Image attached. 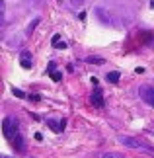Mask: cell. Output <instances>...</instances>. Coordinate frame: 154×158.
<instances>
[{
    "label": "cell",
    "instance_id": "1",
    "mask_svg": "<svg viewBox=\"0 0 154 158\" xmlns=\"http://www.w3.org/2000/svg\"><path fill=\"white\" fill-rule=\"evenodd\" d=\"M119 141L125 144V147H129V148H137V150H146V152H150V154H154V148H150L148 144H144V143H140L139 139H135V137H129V135H121L119 137Z\"/></svg>",
    "mask_w": 154,
    "mask_h": 158
},
{
    "label": "cell",
    "instance_id": "2",
    "mask_svg": "<svg viewBox=\"0 0 154 158\" xmlns=\"http://www.w3.org/2000/svg\"><path fill=\"white\" fill-rule=\"evenodd\" d=\"M2 133H4V137L14 139L18 135V121H14L12 117H6L2 121Z\"/></svg>",
    "mask_w": 154,
    "mask_h": 158
},
{
    "label": "cell",
    "instance_id": "3",
    "mask_svg": "<svg viewBox=\"0 0 154 158\" xmlns=\"http://www.w3.org/2000/svg\"><path fill=\"white\" fill-rule=\"evenodd\" d=\"M139 96H140V100H144L148 106H152L154 107V88L152 86H140L139 88Z\"/></svg>",
    "mask_w": 154,
    "mask_h": 158
},
{
    "label": "cell",
    "instance_id": "4",
    "mask_svg": "<svg viewBox=\"0 0 154 158\" xmlns=\"http://www.w3.org/2000/svg\"><path fill=\"white\" fill-rule=\"evenodd\" d=\"M20 64H22V69H31V53H29L27 49L22 51V55H20Z\"/></svg>",
    "mask_w": 154,
    "mask_h": 158
},
{
    "label": "cell",
    "instance_id": "5",
    "mask_svg": "<svg viewBox=\"0 0 154 158\" xmlns=\"http://www.w3.org/2000/svg\"><path fill=\"white\" fill-rule=\"evenodd\" d=\"M92 104H94L96 107H103V94H102V90H94L92 92Z\"/></svg>",
    "mask_w": 154,
    "mask_h": 158
},
{
    "label": "cell",
    "instance_id": "6",
    "mask_svg": "<svg viewBox=\"0 0 154 158\" xmlns=\"http://www.w3.org/2000/svg\"><path fill=\"white\" fill-rule=\"evenodd\" d=\"M96 14L100 16V20H102V23H111V16L107 14L103 8H96Z\"/></svg>",
    "mask_w": 154,
    "mask_h": 158
},
{
    "label": "cell",
    "instance_id": "7",
    "mask_svg": "<svg viewBox=\"0 0 154 158\" xmlns=\"http://www.w3.org/2000/svg\"><path fill=\"white\" fill-rule=\"evenodd\" d=\"M12 141H14V147H16L18 152H23V150H26V144H23V139L20 137V133H18V135L12 139Z\"/></svg>",
    "mask_w": 154,
    "mask_h": 158
},
{
    "label": "cell",
    "instance_id": "8",
    "mask_svg": "<svg viewBox=\"0 0 154 158\" xmlns=\"http://www.w3.org/2000/svg\"><path fill=\"white\" fill-rule=\"evenodd\" d=\"M107 82H111V84H117L119 82V78H121V72H117V70H111V72H107Z\"/></svg>",
    "mask_w": 154,
    "mask_h": 158
},
{
    "label": "cell",
    "instance_id": "9",
    "mask_svg": "<svg viewBox=\"0 0 154 158\" xmlns=\"http://www.w3.org/2000/svg\"><path fill=\"white\" fill-rule=\"evenodd\" d=\"M47 123L51 125V129H53V131H57V133H60V131L65 129V127H63V123H60V121H53V119H49Z\"/></svg>",
    "mask_w": 154,
    "mask_h": 158
},
{
    "label": "cell",
    "instance_id": "10",
    "mask_svg": "<svg viewBox=\"0 0 154 158\" xmlns=\"http://www.w3.org/2000/svg\"><path fill=\"white\" fill-rule=\"evenodd\" d=\"M39 22H41V18H35V20H33V22H31V23H29V26H27L26 33H27V35H31V33H33V29L39 26Z\"/></svg>",
    "mask_w": 154,
    "mask_h": 158
},
{
    "label": "cell",
    "instance_id": "11",
    "mask_svg": "<svg viewBox=\"0 0 154 158\" xmlns=\"http://www.w3.org/2000/svg\"><path fill=\"white\" fill-rule=\"evenodd\" d=\"M49 76H51V80H55V82H60V80H63V72H57V70L51 72Z\"/></svg>",
    "mask_w": 154,
    "mask_h": 158
},
{
    "label": "cell",
    "instance_id": "12",
    "mask_svg": "<svg viewBox=\"0 0 154 158\" xmlns=\"http://www.w3.org/2000/svg\"><path fill=\"white\" fill-rule=\"evenodd\" d=\"M86 60H88V63H96V64H103V63H106V60L100 59V57H88Z\"/></svg>",
    "mask_w": 154,
    "mask_h": 158
},
{
    "label": "cell",
    "instance_id": "13",
    "mask_svg": "<svg viewBox=\"0 0 154 158\" xmlns=\"http://www.w3.org/2000/svg\"><path fill=\"white\" fill-rule=\"evenodd\" d=\"M102 158H125L123 154H119V152H106Z\"/></svg>",
    "mask_w": 154,
    "mask_h": 158
},
{
    "label": "cell",
    "instance_id": "14",
    "mask_svg": "<svg viewBox=\"0 0 154 158\" xmlns=\"http://www.w3.org/2000/svg\"><path fill=\"white\" fill-rule=\"evenodd\" d=\"M51 43H53V47H57V45L60 43V33H55V35H53V39H51Z\"/></svg>",
    "mask_w": 154,
    "mask_h": 158
},
{
    "label": "cell",
    "instance_id": "15",
    "mask_svg": "<svg viewBox=\"0 0 154 158\" xmlns=\"http://www.w3.org/2000/svg\"><path fill=\"white\" fill-rule=\"evenodd\" d=\"M12 92H14V96H16V98H26V94H23L22 90H18V88H14Z\"/></svg>",
    "mask_w": 154,
    "mask_h": 158
},
{
    "label": "cell",
    "instance_id": "16",
    "mask_svg": "<svg viewBox=\"0 0 154 158\" xmlns=\"http://www.w3.org/2000/svg\"><path fill=\"white\" fill-rule=\"evenodd\" d=\"M55 69H57V64H55V63H49V66H47L49 74H51V72H55Z\"/></svg>",
    "mask_w": 154,
    "mask_h": 158
},
{
    "label": "cell",
    "instance_id": "17",
    "mask_svg": "<svg viewBox=\"0 0 154 158\" xmlns=\"http://www.w3.org/2000/svg\"><path fill=\"white\" fill-rule=\"evenodd\" d=\"M70 2H72V4H74V6H82V4L86 2V0H70Z\"/></svg>",
    "mask_w": 154,
    "mask_h": 158
},
{
    "label": "cell",
    "instance_id": "18",
    "mask_svg": "<svg viewBox=\"0 0 154 158\" xmlns=\"http://www.w3.org/2000/svg\"><path fill=\"white\" fill-rule=\"evenodd\" d=\"M148 135H152V137H154V131H148Z\"/></svg>",
    "mask_w": 154,
    "mask_h": 158
}]
</instances>
